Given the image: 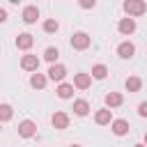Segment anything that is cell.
Wrapping results in <instances>:
<instances>
[{"label":"cell","instance_id":"obj_4","mask_svg":"<svg viewBox=\"0 0 147 147\" xmlns=\"http://www.w3.org/2000/svg\"><path fill=\"white\" fill-rule=\"evenodd\" d=\"M69 122H71V117H69V113H64V110H55V113L51 115V124H53V129H57V131L69 129Z\"/></svg>","mask_w":147,"mask_h":147},{"label":"cell","instance_id":"obj_8","mask_svg":"<svg viewBox=\"0 0 147 147\" xmlns=\"http://www.w3.org/2000/svg\"><path fill=\"white\" fill-rule=\"evenodd\" d=\"M136 28H138L136 25V18H129V16L126 18H119V23H117V32L124 34V37H131L136 32Z\"/></svg>","mask_w":147,"mask_h":147},{"label":"cell","instance_id":"obj_14","mask_svg":"<svg viewBox=\"0 0 147 147\" xmlns=\"http://www.w3.org/2000/svg\"><path fill=\"white\" fill-rule=\"evenodd\" d=\"M74 83H60L57 87H55V94H57V99H62V101H67V99H74Z\"/></svg>","mask_w":147,"mask_h":147},{"label":"cell","instance_id":"obj_28","mask_svg":"<svg viewBox=\"0 0 147 147\" xmlns=\"http://www.w3.org/2000/svg\"><path fill=\"white\" fill-rule=\"evenodd\" d=\"M142 145H147V133H145V138H142Z\"/></svg>","mask_w":147,"mask_h":147},{"label":"cell","instance_id":"obj_13","mask_svg":"<svg viewBox=\"0 0 147 147\" xmlns=\"http://www.w3.org/2000/svg\"><path fill=\"white\" fill-rule=\"evenodd\" d=\"M90 85H92V76L90 74H85V71L74 74V87L76 90H90Z\"/></svg>","mask_w":147,"mask_h":147},{"label":"cell","instance_id":"obj_16","mask_svg":"<svg viewBox=\"0 0 147 147\" xmlns=\"http://www.w3.org/2000/svg\"><path fill=\"white\" fill-rule=\"evenodd\" d=\"M71 110H74L76 117H87V115H90V101H87V99H76Z\"/></svg>","mask_w":147,"mask_h":147},{"label":"cell","instance_id":"obj_27","mask_svg":"<svg viewBox=\"0 0 147 147\" xmlns=\"http://www.w3.org/2000/svg\"><path fill=\"white\" fill-rule=\"evenodd\" d=\"M69 147H83V145H78V142H71V145H69Z\"/></svg>","mask_w":147,"mask_h":147},{"label":"cell","instance_id":"obj_6","mask_svg":"<svg viewBox=\"0 0 147 147\" xmlns=\"http://www.w3.org/2000/svg\"><path fill=\"white\" fill-rule=\"evenodd\" d=\"M21 69L23 71H30V74H37L39 71V57L32 55V53H25L21 57Z\"/></svg>","mask_w":147,"mask_h":147},{"label":"cell","instance_id":"obj_3","mask_svg":"<svg viewBox=\"0 0 147 147\" xmlns=\"http://www.w3.org/2000/svg\"><path fill=\"white\" fill-rule=\"evenodd\" d=\"M46 76H48V80H53V83H64V78H67V67L64 64H51L48 67V71H46Z\"/></svg>","mask_w":147,"mask_h":147},{"label":"cell","instance_id":"obj_25","mask_svg":"<svg viewBox=\"0 0 147 147\" xmlns=\"http://www.w3.org/2000/svg\"><path fill=\"white\" fill-rule=\"evenodd\" d=\"M5 21H7V9L0 7V23H5Z\"/></svg>","mask_w":147,"mask_h":147},{"label":"cell","instance_id":"obj_23","mask_svg":"<svg viewBox=\"0 0 147 147\" xmlns=\"http://www.w3.org/2000/svg\"><path fill=\"white\" fill-rule=\"evenodd\" d=\"M78 7H80V9H94V7H96V2H94V0H80V2H78Z\"/></svg>","mask_w":147,"mask_h":147},{"label":"cell","instance_id":"obj_10","mask_svg":"<svg viewBox=\"0 0 147 147\" xmlns=\"http://www.w3.org/2000/svg\"><path fill=\"white\" fill-rule=\"evenodd\" d=\"M110 131H113V136H117V138H122V136H126L129 131H131V124H129V119H113V124H110Z\"/></svg>","mask_w":147,"mask_h":147},{"label":"cell","instance_id":"obj_1","mask_svg":"<svg viewBox=\"0 0 147 147\" xmlns=\"http://www.w3.org/2000/svg\"><path fill=\"white\" fill-rule=\"evenodd\" d=\"M122 9H124V14L129 18H138V16H145L147 14V2L145 0H124Z\"/></svg>","mask_w":147,"mask_h":147},{"label":"cell","instance_id":"obj_24","mask_svg":"<svg viewBox=\"0 0 147 147\" xmlns=\"http://www.w3.org/2000/svg\"><path fill=\"white\" fill-rule=\"evenodd\" d=\"M138 115L140 117H147V101H140L138 103Z\"/></svg>","mask_w":147,"mask_h":147},{"label":"cell","instance_id":"obj_22","mask_svg":"<svg viewBox=\"0 0 147 147\" xmlns=\"http://www.w3.org/2000/svg\"><path fill=\"white\" fill-rule=\"evenodd\" d=\"M41 28H44V32H46V34H55V32L60 30V23H57L55 18H46V21L41 23Z\"/></svg>","mask_w":147,"mask_h":147},{"label":"cell","instance_id":"obj_11","mask_svg":"<svg viewBox=\"0 0 147 147\" xmlns=\"http://www.w3.org/2000/svg\"><path fill=\"white\" fill-rule=\"evenodd\" d=\"M94 122H96L99 126H110V124H113V110H108L106 106L99 108V110L94 113Z\"/></svg>","mask_w":147,"mask_h":147},{"label":"cell","instance_id":"obj_26","mask_svg":"<svg viewBox=\"0 0 147 147\" xmlns=\"http://www.w3.org/2000/svg\"><path fill=\"white\" fill-rule=\"evenodd\" d=\"M133 147H147V145H142V142H136V145H133Z\"/></svg>","mask_w":147,"mask_h":147},{"label":"cell","instance_id":"obj_9","mask_svg":"<svg viewBox=\"0 0 147 147\" xmlns=\"http://www.w3.org/2000/svg\"><path fill=\"white\" fill-rule=\"evenodd\" d=\"M117 55H119L122 60H131V57L136 55V44L129 41V39H126V41H119V44H117Z\"/></svg>","mask_w":147,"mask_h":147},{"label":"cell","instance_id":"obj_2","mask_svg":"<svg viewBox=\"0 0 147 147\" xmlns=\"http://www.w3.org/2000/svg\"><path fill=\"white\" fill-rule=\"evenodd\" d=\"M69 44H71V48H74V51H87V48H90V44H92V37H90L87 32L78 30V32H74V34H71Z\"/></svg>","mask_w":147,"mask_h":147},{"label":"cell","instance_id":"obj_7","mask_svg":"<svg viewBox=\"0 0 147 147\" xmlns=\"http://www.w3.org/2000/svg\"><path fill=\"white\" fill-rule=\"evenodd\" d=\"M18 136L25 138V140H28V138H34V136H37V124H34L32 119H21V122H18Z\"/></svg>","mask_w":147,"mask_h":147},{"label":"cell","instance_id":"obj_12","mask_svg":"<svg viewBox=\"0 0 147 147\" xmlns=\"http://www.w3.org/2000/svg\"><path fill=\"white\" fill-rule=\"evenodd\" d=\"M14 44H16V48H18V51H30V48H32V44H34V37H32L30 32H21V34L14 39Z\"/></svg>","mask_w":147,"mask_h":147},{"label":"cell","instance_id":"obj_15","mask_svg":"<svg viewBox=\"0 0 147 147\" xmlns=\"http://www.w3.org/2000/svg\"><path fill=\"white\" fill-rule=\"evenodd\" d=\"M103 101H106V108L113 110V108H119V106L124 103V96H122L119 92H108V94L103 96Z\"/></svg>","mask_w":147,"mask_h":147},{"label":"cell","instance_id":"obj_19","mask_svg":"<svg viewBox=\"0 0 147 147\" xmlns=\"http://www.w3.org/2000/svg\"><path fill=\"white\" fill-rule=\"evenodd\" d=\"M90 76H92L94 80H103V78L108 76V67H106V64H94L92 71H90Z\"/></svg>","mask_w":147,"mask_h":147},{"label":"cell","instance_id":"obj_29","mask_svg":"<svg viewBox=\"0 0 147 147\" xmlns=\"http://www.w3.org/2000/svg\"><path fill=\"white\" fill-rule=\"evenodd\" d=\"M0 131H2V124H0Z\"/></svg>","mask_w":147,"mask_h":147},{"label":"cell","instance_id":"obj_17","mask_svg":"<svg viewBox=\"0 0 147 147\" xmlns=\"http://www.w3.org/2000/svg\"><path fill=\"white\" fill-rule=\"evenodd\" d=\"M46 83H48V76L46 74H30V87L32 90H44L46 87Z\"/></svg>","mask_w":147,"mask_h":147},{"label":"cell","instance_id":"obj_20","mask_svg":"<svg viewBox=\"0 0 147 147\" xmlns=\"http://www.w3.org/2000/svg\"><path fill=\"white\" fill-rule=\"evenodd\" d=\"M11 117H14V108H11V103H0V124L9 122Z\"/></svg>","mask_w":147,"mask_h":147},{"label":"cell","instance_id":"obj_18","mask_svg":"<svg viewBox=\"0 0 147 147\" xmlns=\"http://www.w3.org/2000/svg\"><path fill=\"white\" fill-rule=\"evenodd\" d=\"M124 87H126L129 94L140 92V90H142V78H140V76H129V78L124 80Z\"/></svg>","mask_w":147,"mask_h":147},{"label":"cell","instance_id":"obj_21","mask_svg":"<svg viewBox=\"0 0 147 147\" xmlns=\"http://www.w3.org/2000/svg\"><path fill=\"white\" fill-rule=\"evenodd\" d=\"M57 57H60V51H57L55 46H48V48L44 51V60H46L48 64H57Z\"/></svg>","mask_w":147,"mask_h":147},{"label":"cell","instance_id":"obj_5","mask_svg":"<svg viewBox=\"0 0 147 147\" xmlns=\"http://www.w3.org/2000/svg\"><path fill=\"white\" fill-rule=\"evenodd\" d=\"M21 18H23L25 25H34L37 18H39V7L37 5H25L23 11H21Z\"/></svg>","mask_w":147,"mask_h":147}]
</instances>
